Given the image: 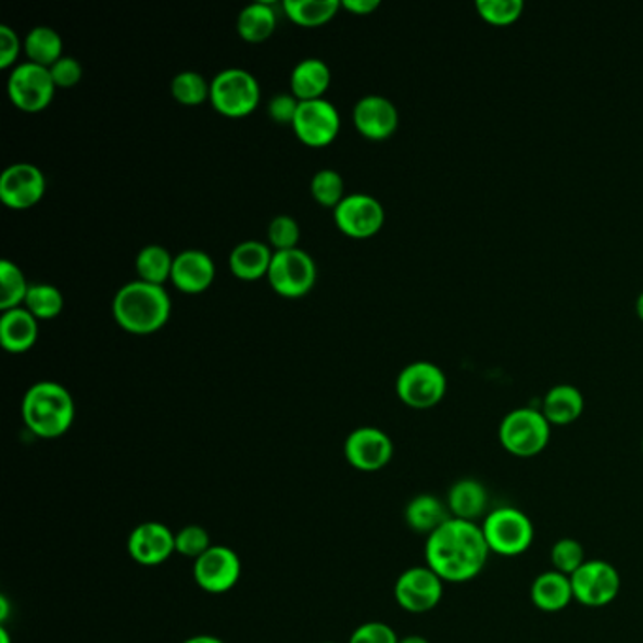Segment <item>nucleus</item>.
Returning a JSON list of instances; mask_svg holds the SVG:
<instances>
[{
    "label": "nucleus",
    "mask_w": 643,
    "mask_h": 643,
    "mask_svg": "<svg viewBox=\"0 0 643 643\" xmlns=\"http://www.w3.org/2000/svg\"><path fill=\"white\" fill-rule=\"evenodd\" d=\"M491 550L476 522L450 519L425 543V560L443 583H466L483 572Z\"/></svg>",
    "instance_id": "f257e3e1"
},
{
    "label": "nucleus",
    "mask_w": 643,
    "mask_h": 643,
    "mask_svg": "<svg viewBox=\"0 0 643 643\" xmlns=\"http://www.w3.org/2000/svg\"><path fill=\"white\" fill-rule=\"evenodd\" d=\"M172 302L163 286L130 281L115 293L112 302L114 319L125 332L148 337L163 329L171 319Z\"/></svg>",
    "instance_id": "f03ea898"
},
{
    "label": "nucleus",
    "mask_w": 643,
    "mask_h": 643,
    "mask_svg": "<svg viewBox=\"0 0 643 643\" xmlns=\"http://www.w3.org/2000/svg\"><path fill=\"white\" fill-rule=\"evenodd\" d=\"M25 427L43 440H55L71 430L76 404L66 387L55 381H38L29 387L22 402Z\"/></svg>",
    "instance_id": "7ed1b4c3"
},
{
    "label": "nucleus",
    "mask_w": 643,
    "mask_h": 643,
    "mask_svg": "<svg viewBox=\"0 0 643 643\" xmlns=\"http://www.w3.org/2000/svg\"><path fill=\"white\" fill-rule=\"evenodd\" d=\"M481 530L491 553L501 557H519L534 542V525L529 515L512 506L491 509Z\"/></svg>",
    "instance_id": "20e7f679"
},
{
    "label": "nucleus",
    "mask_w": 643,
    "mask_h": 643,
    "mask_svg": "<svg viewBox=\"0 0 643 643\" xmlns=\"http://www.w3.org/2000/svg\"><path fill=\"white\" fill-rule=\"evenodd\" d=\"M551 438V423L545 415L532 407H519L509 412L501 423L499 440L502 447L515 457H537Z\"/></svg>",
    "instance_id": "39448f33"
},
{
    "label": "nucleus",
    "mask_w": 643,
    "mask_h": 643,
    "mask_svg": "<svg viewBox=\"0 0 643 643\" xmlns=\"http://www.w3.org/2000/svg\"><path fill=\"white\" fill-rule=\"evenodd\" d=\"M210 102L225 117H245L261 102V87L253 74L242 68L219 72L210 84Z\"/></svg>",
    "instance_id": "423d86ee"
},
{
    "label": "nucleus",
    "mask_w": 643,
    "mask_h": 643,
    "mask_svg": "<svg viewBox=\"0 0 643 643\" xmlns=\"http://www.w3.org/2000/svg\"><path fill=\"white\" fill-rule=\"evenodd\" d=\"M447 391V378L442 368L429 361L407 365L396 378V394L406 406L429 409L442 402Z\"/></svg>",
    "instance_id": "0eeeda50"
},
{
    "label": "nucleus",
    "mask_w": 643,
    "mask_h": 643,
    "mask_svg": "<svg viewBox=\"0 0 643 643\" xmlns=\"http://www.w3.org/2000/svg\"><path fill=\"white\" fill-rule=\"evenodd\" d=\"M55 89L50 68L29 61L15 66L8 78V97L25 114L43 112L53 101Z\"/></svg>",
    "instance_id": "6e6552de"
},
{
    "label": "nucleus",
    "mask_w": 643,
    "mask_h": 643,
    "mask_svg": "<svg viewBox=\"0 0 643 643\" xmlns=\"http://www.w3.org/2000/svg\"><path fill=\"white\" fill-rule=\"evenodd\" d=\"M268 281L276 293L286 299H301L310 293L317 279L314 259L306 251H274Z\"/></svg>",
    "instance_id": "1a4fd4ad"
},
{
    "label": "nucleus",
    "mask_w": 643,
    "mask_h": 643,
    "mask_svg": "<svg viewBox=\"0 0 643 643\" xmlns=\"http://www.w3.org/2000/svg\"><path fill=\"white\" fill-rule=\"evenodd\" d=\"M570 579L573 601L587 608L608 606L621 591V576L608 560H585Z\"/></svg>",
    "instance_id": "9d476101"
},
{
    "label": "nucleus",
    "mask_w": 643,
    "mask_h": 643,
    "mask_svg": "<svg viewBox=\"0 0 643 643\" xmlns=\"http://www.w3.org/2000/svg\"><path fill=\"white\" fill-rule=\"evenodd\" d=\"M443 596V579L429 566H412L394 583V601L407 614H427Z\"/></svg>",
    "instance_id": "9b49d317"
},
{
    "label": "nucleus",
    "mask_w": 643,
    "mask_h": 643,
    "mask_svg": "<svg viewBox=\"0 0 643 643\" xmlns=\"http://www.w3.org/2000/svg\"><path fill=\"white\" fill-rule=\"evenodd\" d=\"M193 578L210 594L229 593L242 578V560L227 545H212L194 560Z\"/></svg>",
    "instance_id": "f8f14e48"
},
{
    "label": "nucleus",
    "mask_w": 643,
    "mask_h": 643,
    "mask_svg": "<svg viewBox=\"0 0 643 643\" xmlns=\"http://www.w3.org/2000/svg\"><path fill=\"white\" fill-rule=\"evenodd\" d=\"M343 455L355 470L378 472L393 461V440L381 429L361 427L345 438Z\"/></svg>",
    "instance_id": "ddd939ff"
},
{
    "label": "nucleus",
    "mask_w": 643,
    "mask_h": 643,
    "mask_svg": "<svg viewBox=\"0 0 643 643\" xmlns=\"http://www.w3.org/2000/svg\"><path fill=\"white\" fill-rule=\"evenodd\" d=\"M340 114L337 106L325 99L301 102L293 122L297 138L307 148H325L337 140L340 133Z\"/></svg>",
    "instance_id": "4468645a"
},
{
    "label": "nucleus",
    "mask_w": 643,
    "mask_h": 643,
    "mask_svg": "<svg viewBox=\"0 0 643 643\" xmlns=\"http://www.w3.org/2000/svg\"><path fill=\"white\" fill-rule=\"evenodd\" d=\"M335 223L345 237L365 240L381 230L386 223V212L378 199L370 194H348L335 210Z\"/></svg>",
    "instance_id": "2eb2a0df"
},
{
    "label": "nucleus",
    "mask_w": 643,
    "mask_h": 643,
    "mask_svg": "<svg viewBox=\"0 0 643 643\" xmlns=\"http://www.w3.org/2000/svg\"><path fill=\"white\" fill-rule=\"evenodd\" d=\"M46 187L48 184L38 166L15 163L0 176V201L12 210H29L42 201Z\"/></svg>",
    "instance_id": "dca6fc26"
},
{
    "label": "nucleus",
    "mask_w": 643,
    "mask_h": 643,
    "mask_svg": "<svg viewBox=\"0 0 643 643\" xmlns=\"http://www.w3.org/2000/svg\"><path fill=\"white\" fill-rule=\"evenodd\" d=\"M127 551L136 565H163L176 553V532L165 522H140L129 534Z\"/></svg>",
    "instance_id": "f3484780"
},
{
    "label": "nucleus",
    "mask_w": 643,
    "mask_h": 643,
    "mask_svg": "<svg viewBox=\"0 0 643 643\" xmlns=\"http://www.w3.org/2000/svg\"><path fill=\"white\" fill-rule=\"evenodd\" d=\"M353 125L358 135L374 142H381L394 135L399 127V112L386 97L368 94L353 108Z\"/></svg>",
    "instance_id": "a211bd4d"
},
{
    "label": "nucleus",
    "mask_w": 643,
    "mask_h": 643,
    "mask_svg": "<svg viewBox=\"0 0 643 643\" xmlns=\"http://www.w3.org/2000/svg\"><path fill=\"white\" fill-rule=\"evenodd\" d=\"M215 279L212 257L201 250L181 251L174 257L171 281L186 294H201L207 291Z\"/></svg>",
    "instance_id": "6ab92c4d"
},
{
    "label": "nucleus",
    "mask_w": 643,
    "mask_h": 643,
    "mask_svg": "<svg viewBox=\"0 0 643 643\" xmlns=\"http://www.w3.org/2000/svg\"><path fill=\"white\" fill-rule=\"evenodd\" d=\"M38 340V319L27 307H14L2 312L0 317V342L8 353L22 355L35 348Z\"/></svg>",
    "instance_id": "aec40b11"
},
{
    "label": "nucleus",
    "mask_w": 643,
    "mask_h": 643,
    "mask_svg": "<svg viewBox=\"0 0 643 643\" xmlns=\"http://www.w3.org/2000/svg\"><path fill=\"white\" fill-rule=\"evenodd\" d=\"M445 504L453 519L476 522L489 515V493L478 479H458L451 486Z\"/></svg>",
    "instance_id": "412c9836"
},
{
    "label": "nucleus",
    "mask_w": 643,
    "mask_h": 643,
    "mask_svg": "<svg viewBox=\"0 0 643 643\" xmlns=\"http://www.w3.org/2000/svg\"><path fill=\"white\" fill-rule=\"evenodd\" d=\"M530 601L545 614L563 612L573 601L572 579L557 570L540 573L530 587Z\"/></svg>",
    "instance_id": "4be33fe9"
},
{
    "label": "nucleus",
    "mask_w": 643,
    "mask_h": 643,
    "mask_svg": "<svg viewBox=\"0 0 643 643\" xmlns=\"http://www.w3.org/2000/svg\"><path fill=\"white\" fill-rule=\"evenodd\" d=\"M332 72L322 59H304L291 74V93L301 102L319 101L329 91Z\"/></svg>",
    "instance_id": "5701e85b"
},
{
    "label": "nucleus",
    "mask_w": 643,
    "mask_h": 643,
    "mask_svg": "<svg viewBox=\"0 0 643 643\" xmlns=\"http://www.w3.org/2000/svg\"><path fill=\"white\" fill-rule=\"evenodd\" d=\"M404 519L409 529L417 534H427V538L437 532L445 522L453 519L445 502L440 501L434 494H417L407 502L404 509Z\"/></svg>",
    "instance_id": "b1692460"
},
{
    "label": "nucleus",
    "mask_w": 643,
    "mask_h": 643,
    "mask_svg": "<svg viewBox=\"0 0 643 643\" xmlns=\"http://www.w3.org/2000/svg\"><path fill=\"white\" fill-rule=\"evenodd\" d=\"M272 257L274 253L268 243L255 242V240L238 243L230 253V272L242 281L265 278L270 270Z\"/></svg>",
    "instance_id": "393cba45"
},
{
    "label": "nucleus",
    "mask_w": 643,
    "mask_h": 643,
    "mask_svg": "<svg viewBox=\"0 0 643 643\" xmlns=\"http://www.w3.org/2000/svg\"><path fill=\"white\" fill-rule=\"evenodd\" d=\"M585 401L583 394L573 386H557L543 396L542 414L551 425L565 427L576 421L583 414Z\"/></svg>",
    "instance_id": "a878e982"
},
{
    "label": "nucleus",
    "mask_w": 643,
    "mask_h": 643,
    "mask_svg": "<svg viewBox=\"0 0 643 643\" xmlns=\"http://www.w3.org/2000/svg\"><path fill=\"white\" fill-rule=\"evenodd\" d=\"M278 25V15L268 2H255L238 15L237 30L242 40L261 43L268 40Z\"/></svg>",
    "instance_id": "bb28decb"
},
{
    "label": "nucleus",
    "mask_w": 643,
    "mask_h": 643,
    "mask_svg": "<svg viewBox=\"0 0 643 643\" xmlns=\"http://www.w3.org/2000/svg\"><path fill=\"white\" fill-rule=\"evenodd\" d=\"M23 51L29 58V63L46 66V68H51L59 59L65 58L63 38L51 27H35L30 30L29 35L25 36Z\"/></svg>",
    "instance_id": "cd10ccee"
},
{
    "label": "nucleus",
    "mask_w": 643,
    "mask_h": 643,
    "mask_svg": "<svg viewBox=\"0 0 643 643\" xmlns=\"http://www.w3.org/2000/svg\"><path fill=\"white\" fill-rule=\"evenodd\" d=\"M342 8L340 0H286L283 10L291 22L301 27H322L335 20Z\"/></svg>",
    "instance_id": "c85d7f7f"
},
{
    "label": "nucleus",
    "mask_w": 643,
    "mask_h": 643,
    "mask_svg": "<svg viewBox=\"0 0 643 643\" xmlns=\"http://www.w3.org/2000/svg\"><path fill=\"white\" fill-rule=\"evenodd\" d=\"M136 272H138V279L151 283V286H165L166 281L172 278V266H174V257L171 251L151 243L140 250L136 255Z\"/></svg>",
    "instance_id": "c756f323"
},
{
    "label": "nucleus",
    "mask_w": 643,
    "mask_h": 643,
    "mask_svg": "<svg viewBox=\"0 0 643 643\" xmlns=\"http://www.w3.org/2000/svg\"><path fill=\"white\" fill-rule=\"evenodd\" d=\"M30 286L22 268L12 261L0 263V310L8 312L22 307L29 294Z\"/></svg>",
    "instance_id": "7c9ffc66"
},
{
    "label": "nucleus",
    "mask_w": 643,
    "mask_h": 643,
    "mask_svg": "<svg viewBox=\"0 0 643 643\" xmlns=\"http://www.w3.org/2000/svg\"><path fill=\"white\" fill-rule=\"evenodd\" d=\"M23 306L27 307L38 322H51L63 312L65 297L58 287L50 286V283H35V286H30L29 294H27Z\"/></svg>",
    "instance_id": "2f4dec72"
},
{
    "label": "nucleus",
    "mask_w": 643,
    "mask_h": 643,
    "mask_svg": "<svg viewBox=\"0 0 643 643\" xmlns=\"http://www.w3.org/2000/svg\"><path fill=\"white\" fill-rule=\"evenodd\" d=\"M172 97L181 106H201L210 99V84L199 72H179L171 84Z\"/></svg>",
    "instance_id": "473e14b6"
},
{
    "label": "nucleus",
    "mask_w": 643,
    "mask_h": 643,
    "mask_svg": "<svg viewBox=\"0 0 643 643\" xmlns=\"http://www.w3.org/2000/svg\"><path fill=\"white\" fill-rule=\"evenodd\" d=\"M310 191L312 197L317 204H322L323 207H332L337 210L340 206V202L345 199V186H343V179L337 171H319L312 178L310 184Z\"/></svg>",
    "instance_id": "72a5a7b5"
},
{
    "label": "nucleus",
    "mask_w": 643,
    "mask_h": 643,
    "mask_svg": "<svg viewBox=\"0 0 643 643\" xmlns=\"http://www.w3.org/2000/svg\"><path fill=\"white\" fill-rule=\"evenodd\" d=\"M551 563H553V570L572 576L585 563V550L581 542L573 538H560L551 550Z\"/></svg>",
    "instance_id": "f704fd0d"
},
{
    "label": "nucleus",
    "mask_w": 643,
    "mask_h": 643,
    "mask_svg": "<svg viewBox=\"0 0 643 643\" xmlns=\"http://www.w3.org/2000/svg\"><path fill=\"white\" fill-rule=\"evenodd\" d=\"M479 15L493 25H509L521 17L525 4L521 0H478Z\"/></svg>",
    "instance_id": "c9c22d12"
},
{
    "label": "nucleus",
    "mask_w": 643,
    "mask_h": 643,
    "mask_svg": "<svg viewBox=\"0 0 643 643\" xmlns=\"http://www.w3.org/2000/svg\"><path fill=\"white\" fill-rule=\"evenodd\" d=\"M214 543L210 540L207 530L201 525H187L176 532V553L187 558L202 557Z\"/></svg>",
    "instance_id": "e433bc0d"
},
{
    "label": "nucleus",
    "mask_w": 643,
    "mask_h": 643,
    "mask_svg": "<svg viewBox=\"0 0 643 643\" xmlns=\"http://www.w3.org/2000/svg\"><path fill=\"white\" fill-rule=\"evenodd\" d=\"M268 242L276 251L297 250L301 242V227L289 215H278L268 225Z\"/></svg>",
    "instance_id": "4c0bfd02"
},
{
    "label": "nucleus",
    "mask_w": 643,
    "mask_h": 643,
    "mask_svg": "<svg viewBox=\"0 0 643 643\" xmlns=\"http://www.w3.org/2000/svg\"><path fill=\"white\" fill-rule=\"evenodd\" d=\"M401 638L396 636L387 622L368 621L358 625L357 629L351 632L348 643H399Z\"/></svg>",
    "instance_id": "58836bf2"
},
{
    "label": "nucleus",
    "mask_w": 643,
    "mask_h": 643,
    "mask_svg": "<svg viewBox=\"0 0 643 643\" xmlns=\"http://www.w3.org/2000/svg\"><path fill=\"white\" fill-rule=\"evenodd\" d=\"M299 106H301V101L293 93H279L268 102V115H270L272 122L278 123V125L293 127Z\"/></svg>",
    "instance_id": "ea45409f"
},
{
    "label": "nucleus",
    "mask_w": 643,
    "mask_h": 643,
    "mask_svg": "<svg viewBox=\"0 0 643 643\" xmlns=\"http://www.w3.org/2000/svg\"><path fill=\"white\" fill-rule=\"evenodd\" d=\"M50 72L53 84L61 89L78 86L81 76H84V68L79 65L78 59L74 58L59 59L58 63L51 66Z\"/></svg>",
    "instance_id": "a19ab883"
},
{
    "label": "nucleus",
    "mask_w": 643,
    "mask_h": 643,
    "mask_svg": "<svg viewBox=\"0 0 643 643\" xmlns=\"http://www.w3.org/2000/svg\"><path fill=\"white\" fill-rule=\"evenodd\" d=\"M22 50L23 43L20 36L15 35V30L10 29L8 25H2L0 27V68L7 71L10 66H14Z\"/></svg>",
    "instance_id": "79ce46f5"
},
{
    "label": "nucleus",
    "mask_w": 643,
    "mask_h": 643,
    "mask_svg": "<svg viewBox=\"0 0 643 643\" xmlns=\"http://www.w3.org/2000/svg\"><path fill=\"white\" fill-rule=\"evenodd\" d=\"M342 8L351 14L370 15L374 10H378L379 0H343Z\"/></svg>",
    "instance_id": "37998d69"
},
{
    "label": "nucleus",
    "mask_w": 643,
    "mask_h": 643,
    "mask_svg": "<svg viewBox=\"0 0 643 643\" xmlns=\"http://www.w3.org/2000/svg\"><path fill=\"white\" fill-rule=\"evenodd\" d=\"M181 643H227L223 642L222 638L212 636V634H197V636L187 638L186 642Z\"/></svg>",
    "instance_id": "c03bdc74"
},
{
    "label": "nucleus",
    "mask_w": 643,
    "mask_h": 643,
    "mask_svg": "<svg viewBox=\"0 0 643 643\" xmlns=\"http://www.w3.org/2000/svg\"><path fill=\"white\" fill-rule=\"evenodd\" d=\"M10 614V606H8L7 596H0V621L4 622Z\"/></svg>",
    "instance_id": "a18cd8bd"
},
{
    "label": "nucleus",
    "mask_w": 643,
    "mask_h": 643,
    "mask_svg": "<svg viewBox=\"0 0 643 643\" xmlns=\"http://www.w3.org/2000/svg\"><path fill=\"white\" fill-rule=\"evenodd\" d=\"M399 643H430L427 638L417 636V634H412V636L402 638L401 642Z\"/></svg>",
    "instance_id": "49530a36"
},
{
    "label": "nucleus",
    "mask_w": 643,
    "mask_h": 643,
    "mask_svg": "<svg viewBox=\"0 0 643 643\" xmlns=\"http://www.w3.org/2000/svg\"><path fill=\"white\" fill-rule=\"evenodd\" d=\"M636 312L640 315V319L643 322V293L638 297L636 301Z\"/></svg>",
    "instance_id": "de8ad7c7"
},
{
    "label": "nucleus",
    "mask_w": 643,
    "mask_h": 643,
    "mask_svg": "<svg viewBox=\"0 0 643 643\" xmlns=\"http://www.w3.org/2000/svg\"><path fill=\"white\" fill-rule=\"evenodd\" d=\"M0 643H10V634H8L7 627L0 629Z\"/></svg>",
    "instance_id": "09e8293b"
},
{
    "label": "nucleus",
    "mask_w": 643,
    "mask_h": 643,
    "mask_svg": "<svg viewBox=\"0 0 643 643\" xmlns=\"http://www.w3.org/2000/svg\"><path fill=\"white\" fill-rule=\"evenodd\" d=\"M323 643H337V642H323Z\"/></svg>",
    "instance_id": "8fccbe9b"
},
{
    "label": "nucleus",
    "mask_w": 643,
    "mask_h": 643,
    "mask_svg": "<svg viewBox=\"0 0 643 643\" xmlns=\"http://www.w3.org/2000/svg\"><path fill=\"white\" fill-rule=\"evenodd\" d=\"M642 451H643V440H642Z\"/></svg>",
    "instance_id": "3c124183"
}]
</instances>
